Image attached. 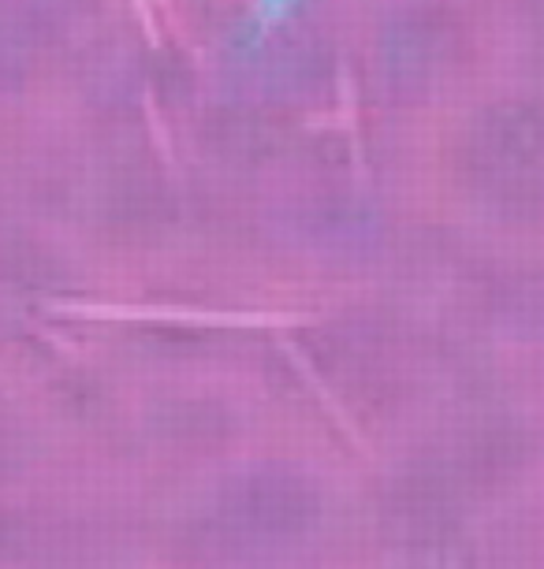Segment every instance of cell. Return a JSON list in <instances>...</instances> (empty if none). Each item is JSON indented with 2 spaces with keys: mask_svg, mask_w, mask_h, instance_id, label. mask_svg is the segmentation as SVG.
<instances>
[{
  "mask_svg": "<svg viewBox=\"0 0 544 569\" xmlns=\"http://www.w3.org/2000/svg\"><path fill=\"white\" fill-rule=\"evenodd\" d=\"M298 4V0H258L254 4V23H258V30H269L276 27L280 19H287V12Z\"/></svg>",
  "mask_w": 544,
  "mask_h": 569,
  "instance_id": "cell-1",
  "label": "cell"
}]
</instances>
